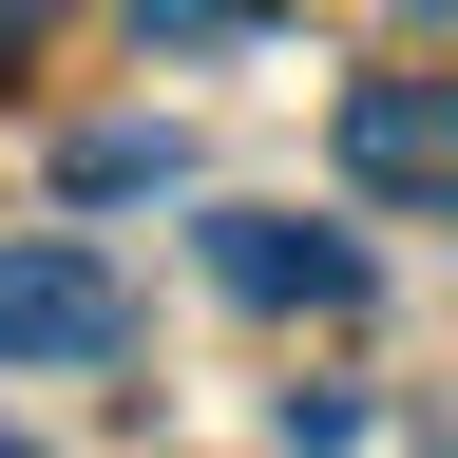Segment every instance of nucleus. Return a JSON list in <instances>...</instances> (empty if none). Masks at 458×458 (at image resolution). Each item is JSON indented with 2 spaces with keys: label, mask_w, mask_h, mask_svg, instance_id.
I'll return each instance as SVG.
<instances>
[{
  "label": "nucleus",
  "mask_w": 458,
  "mask_h": 458,
  "mask_svg": "<svg viewBox=\"0 0 458 458\" xmlns=\"http://www.w3.org/2000/svg\"><path fill=\"white\" fill-rule=\"evenodd\" d=\"M114 344H134V286L57 229H20L0 249V363H114Z\"/></svg>",
  "instance_id": "f257e3e1"
},
{
  "label": "nucleus",
  "mask_w": 458,
  "mask_h": 458,
  "mask_svg": "<svg viewBox=\"0 0 458 458\" xmlns=\"http://www.w3.org/2000/svg\"><path fill=\"white\" fill-rule=\"evenodd\" d=\"M344 191L458 210V77H363V96H344Z\"/></svg>",
  "instance_id": "f03ea898"
},
{
  "label": "nucleus",
  "mask_w": 458,
  "mask_h": 458,
  "mask_svg": "<svg viewBox=\"0 0 458 458\" xmlns=\"http://www.w3.org/2000/svg\"><path fill=\"white\" fill-rule=\"evenodd\" d=\"M210 286L229 306H363V249H344V229H306V210H210Z\"/></svg>",
  "instance_id": "7ed1b4c3"
},
{
  "label": "nucleus",
  "mask_w": 458,
  "mask_h": 458,
  "mask_svg": "<svg viewBox=\"0 0 458 458\" xmlns=\"http://www.w3.org/2000/svg\"><path fill=\"white\" fill-rule=\"evenodd\" d=\"M57 191H96V210H114V191H172V134H134V114H114V134L57 153Z\"/></svg>",
  "instance_id": "20e7f679"
},
{
  "label": "nucleus",
  "mask_w": 458,
  "mask_h": 458,
  "mask_svg": "<svg viewBox=\"0 0 458 458\" xmlns=\"http://www.w3.org/2000/svg\"><path fill=\"white\" fill-rule=\"evenodd\" d=\"M267 0H134V38H249Z\"/></svg>",
  "instance_id": "39448f33"
},
{
  "label": "nucleus",
  "mask_w": 458,
  "mask_h": 458,
  "mask_svg": "<svg viewBox=\"0 0 458 458\" xmlns=\"http://www.w3.org/2000/svg\"><path fill=\"white\" fill-rule=\"evenodd\" d=\"M20 38H38V0H0V57H20Z\"/></svg>",
  "instance_id": "423d86ee"
},
{
  "label": "nucleus",
  "mask_w": 458,
  "mask_h": 458,
  "mask_svg": "<svg viewBox=\"0 0 458 458\" xmlns=\"http://www.w3.org/2000/svg\"><path fill=\"white\" fill-rule=\"evenodd\" d=\"M420 458H458V420H439V439H420Z\"/></svg>",
  "instance_id": "0eeeda50"
},
{
  "label": "nucleus",
  "mask_w": 458,
  "mask_h": 458,
  "mask_svg": "<svg viewBox=\"0 0 458 458\" xmlns=\"http://www.w3.org/2000/svg\"><path fill=\"white\" fill-rule=\"evenodd\" d=\"M420 20H458V0H420Z\"/></svg>",
  "instance_id": "6e6552de"
},
{
  "label": "nucleus",
  "mask_w": 458,
  "mask_h": 458,
  "mask_svg": "<svg viewBox=\"0 0 458 458\" xmlns=\"http://www.w3.org/2000/svg\"><path fill=\"white\" fill-rule=\"evenodd\" d=\"M0 458H20V439H0Z\"/></svg>",
  "instance_id": "1a4fd4ad"
}]
</instances>
